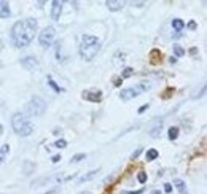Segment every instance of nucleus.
Here are the masks:
<instances>
[{"label":"nucleus","mask_w":207,"mask_h":194,"mask_svg":"<svg viewBox=\"0 0 207 194\" xmlns=\"http://www.w3.org/2000/svg\"><path fill=\"white\" fill-rule=\"evenodd\" d=\"M51 161H53V162H59V161H61V154L53 156V158H51Z\"/></svg>","instance_id":"obj_28"},{"label":"nucleus","mask_w":207,"mask_h":194,"mask_svg":"<svg viewBox=\"0 0 207 194\" xmlns=\"http://www.w3.org/2000/svg\"><path fill=\"white\" fill-rule=\"evenodd\" d=\"M151 194H161V191H153Z\"/></svg>","instance_id":"obj_35"},{"label":"nucleus","mask_w":207,"mask_h":194,"mask_svg":"<svg viewBox=\"0 0 207 194\" xmlns=\"http://www.w3.org/2000/svg\"><path fill=\"white\" fill-rule=\"evenodd\" d=\"M54 146H56V148H66V146H67V142L64 140V138H59V140L54 143Z\"/></svg>","instance_id":"obj_23"},{"label":"nucleus","mask_w":207,"mask_h":194,"mask_svg":"<svg viewBox=\"0 0 207 194\" xmlns=\"http://www.w3.org/2000/svg\"><path fill=\"white\" fill-rule=\"evenodd\" d=\"M8 151H10V146L8 145H3L2 148H0V164L5 161V156H6V153H8Z\"/></svg>","instance_id":"obj_19"},{"label":"nucleus","mask_w":207,"mask_h":194,"mask_svg":"<svg viewBox=\"0 0 207 194\" xmlns=\"http://www.w3.org/2000/svg\"><path fill=\"white\" fill-rule=\"evenodd\" d=\"M158 156H159V153L156 151V149H148L147 151V161H155Z\"/></svg>","instance_id":"obj_18"},{"label":"nucleus","mask_w":207,"mask_h":194,"mask_svg":"<svg viewBox=\"0 0 207 194\" xmlns=\"http://www.w3.org/2000/svg\"><path fill=\"white\" fill-rule=\"evenodd\" d=\"M83 97L86 99V100H89V102H100L102 92H100V91H84Z\"/></svg>","instance_id":"obj_8"},{"label":"nucleus","mask_w":207,"mask_h":194,"mask_svg":"<svg viewBox=\"0 0 207 194\" xmlns=\"http://www.w3.org/2000/svg\"><path fill=\"white\" fill-rule=\"evenodd\" d=\"M84 158H86V154H84V153H80V154H75L72 158V162H80V161H83Z\"/></svg>","instance_id":"obj_22"},{"label":"nucleus","mask_w":207,"mask_h":194,"mask_svg":"<svg viewBox=\"0 0 207 194\" xmlns=\"http://www.w3.org/2000/svg\"><path fill=\"white\" fill-rule=\"evenodd\" d=\"M37 27L38 22L33 18H27L24 21L16 22L11 27V40L18 48H24V46L30 45L33 40V35L37 33Z\"/></svg>","instance_id":"obj_1"},{"label":"nucleus","mask_w":207,"mask_h":194,"mask_svg":"<svg viewBox=\"0 0 207 194\" xmlns=\"http://www.w3.org/2000/svg\"><path fill=\"white\" fill-rule=\"evenodd\" d=\"M174 185H175V188L178 189V193H180V194H188V193H186V186H185V181H183V180L175 178L174 180Z\"/></svg>","instance_id":"obj_14"},{"label":"nucleus","mask_w":207,"mask_h":194,"mask_svg":"<svg viewBox=\"0 0 207 194\" xmlns=\"http://www.w3.org/2000/svg\"><path fill=\"white\" fill-rule=\"evenodd\" d=\"M121 84V78H116V80H115V86H120Z\"/></svg>","instance_id":"obj_31"},{"label":"nucleus","mask_w":207,"mask_h":194,"mask_svg":"<svg viewBox=\"0 0 207 194\" xmlns=\"http://www.w3.org/2000/svg\"><path fill=\"white\" fill-rule=\"evenodd\" d=\"M105 5H107V8L110 10V11H120V10L124 6V2H118V0H108V2H105Z\"/></svg>","instance_id":"obj_10"},{"label":"nucleus","mask_w":207,"mask_h":194,"mask_svg":"<svg viewBox=\"0 0 207 194\" xmlns=\"http://www.w3.org/2000/svg\"><path fill=\"white\" fill-rule=\"evenodd\" d=\"M2 132H3V126L0 124V135H2Z\"/></svg>","instance_id":"obj_34"},{"label":"nucleus","mask_w":207,"mask_h":194,"mask_svg":"<svg viewBox=\"0 0 207 194\" xmlns=\"http://www.w3.org/2000/svg\"><path fill=\"white\" fill-rule=\"evenodd\" d=\"M10 15H11V11H10L8 2H3V0H0V18L5 19V18H8Z\"/></svg>","instance_id":"obj_12"},{"label":"nucleus","mask_w":207,"mask_h":194,"mask_svg":"<svg viewBox=\"0 0 207 194\" xmlns=\"http://www.w3.org/2000/svg\"><path fill=\"white\" fill-rule=\"evenodd\" d=\"M11 126H13V131L18 135H21V137H27V135H30L33 132L32 122H30V120L24 113H15L13 115Z\"/></svg>","instance_id":"obj_3"},{"label":"nucleus","mask_w":207,"mask_h":194,"mask_svg":"<svg viewBox=\"0 0 207 194\" xmlns=\"http://www.w3.org/2000/svg\"><path fill=\"white\" fill-rule=\"evenodd\" d=\"M137 180L140 183H145V181H147V173H145V172H139L137 173Z\"/></svg>","instance_id":"obj_24"},{"label":"nucleus","mask_w":207,"mask_h":194,"mask_svg":"<svg viewBox=\"0 0 207 194\" xmlns=\"http://www.w3.org/2000/svg\"><path fill=\"white\" fill-rule=\"evenodd\" d=\"M140 92L142 91L139 88H126V89H123L120 92V97H121V100H131V99L137 97Z\"/></svg>","instance_id":"obj_6"},{"label":"nucleus","mask_w":207,"mask_h":194,"mask_svg":"<svg viewBox=\"0 0 207 194\" xmlns=\"http://www.w3.org/2000/svg\"><path fill=\"white\" fill-rule=\"evenodd\" d=\"M21 65L27 70H32V69H35V67H38V60H37L33 56H27L21 60Z\"/></svg>","instance_id":"obj_7"},{"label":"nucleus","mask_w":207,"mask_h":194,"mask_svg":"<svg viewBox=\"0 0 207 194\" xmlns=\"http://www.w3.org/2000/svg\"><path fill=\"white\" fill-rule=\"evenodd\" d=\"M51 18L54 21H59V16H61V11H62V2H57V0H54L51 3Z\"/></svg>","instance_id":"obj_9"},{"label":"nucleus","mask_w":207,"mask_h":194,"mask_svg":"<svg viewBox=\"0 0 207 194\" xmlns=\"http://www.w3.org/2000/svg\"><path fill=\"white\" fill-rule=\"evenodd\" d=\"M167 137H169V140H175V138L178 137V127H175V126L169 127V131H167Z\"/></svg>","instance_id":"obj_15"},{"label":"nucleus","mask_w":207,"mask_h":194,"mask_svg":"<svg viewBox=\"0 0 207 194\" xmlns=\"http://www.w3.org/2000/svg\"><path fill=\"white\" fill-rule=\"evenodd\" d=\"M161 129H162V120H156L153 122V126L150 127V135H153V137H159V134H161Z\"/></svg>","instance_id":"obj_11"},{"label":"nucleus","mask_w":207,"mask_h":194,"mask_svg":"<svg viewBox=\"0 0 207 194\" xmlns=\"http://www.w3.org/2000/svg\"><path fill=\"white\" fill-rule=\"evenodd\" d=\"M100 49V43L94 35H83L80 45V54L84 60H93Z\"/></svg>","instance_id":"obj_2"},{"label":"nucleus","mask_w":207,"mask_h":194,"mask_svg":"<svg viewBox=\"0 0 207 194\" xmlns=\"http://www.w3.org/2000/svg\"><path fill=\"white\" fill-rule=\"evenodd\" d=\"M169 62H171V64H175V62H177V59H175V57H171V59H169Z\"/></svg>","instance_id":"obj_32"},{"label":"nucleus","mask_w":207,"mask_h":194,"mask_svg":"<svg viewBox=\"0 0 207 194\" xmlns=\"http://www.w3.org/2000/svg\"><path fill=\"white\" fill-rule=\"evenodd\" d=\"M78 194H93V193H89V191H83V193H78Z\"/></svg>","instance_id":"obj_33"},{"label":"nucleus","mask_w":207,"mask_h":194,"mask_svg":"<svg viewBox=\"0 0 207 194\" xmlns=\"http://www.w3.org/2000/svg\"><path fill=\"white\" fill-rule=\"evenodd\" d=\"M132 73H134V70H132L131 67H126V69L123 70V73H121V80H123V78H129V76H132Z\"/></svg>","instance_id":"obj_21"},{"label":"nucleus","mask_w":207,"mask_h":194,"mask_svg":"<svg viewBox=\"0 0 207 194\" xmlns=\"http://www.w3.org/2000/svg\"><path fill=\"white\" fill-rule=\"evenodd\" d=\"M99 173V169L97 170H91V172H88L86 175H83V177H80V180H78V183H84V181H89V180H93L94 177Z\"/></svg>","instance_id":"obj_13"},{"label":"nucleus","mask_w":207,"mask_h":194,"mask_svg":"<svg viewBox=\"0 0 207 194\" xmlns=\"http://www.w3.org/2000/svg\"><path fill=\"white\" fill-rule=\"evenodd\" d=\"M48 83H49V86H51L53 89L56 91V92H61V91H62V88H59V86H57V84L54 83V80H53L51 76H49V75H48Z\"/></svg>","instance_id":"obj_20"},{"label":"nucleus","mask_w":207,"mask_h":194,"mask_svg":"<svg viewBox=\"0 0 207 194\" xmlns=\"http://www.w3.org/2000/svg\"><path fill=\"white\" fill-rule=\"evenodd\" d=\"M26 110H27V113L32 115V116H40V115L46 110V102L43 100L42 97L35 96V97L30 99V102L26 105Z\"/></svg>","instance_id":"obj_4"},{"label":"nucleus","mask_w":207,"mask_h":194,"mask_svg":"<svg viewBox=\"0 0 207 194\" xmlns=\"http://www.w3.org/2000/svg\"><path fill=\"white\" fill-rule=\"evenodd\" d=\"M172 27H174L175 30H177V32H180V30L183 29V27H185V22L182 21V19H174V21H172Z\"/></svg>","instance_id":"obj_16"},{"label":"nucleus","mask_w":207,"mask_h":194,"mask_svg":"<svg viewBox=\"0 0 207 194\" xmlns=\"http://www.w3.org/2000/svg\"><path fill=\"white\" fill-rule=\"evenodd\" d=\"M54 27L51 26H48V27H45V29L40 32V35H38V42H40V45L43 46V48H49L51 46V42H53V38H54Z\"/></svg>","instance_id":"obj_5"},{"label":"nucleus","mask_w":207,"mask_h":194,"mask_svg":"<svg viewBox=\"0 0 207 194\" xmlns=\"http://www.w3.org/2000/svg\"><path fill=\"white\" fill-rule=\"evenodd\" d=\"M140 153H142V148H137V149H135L134 153H132V156H131V158H132V159L139 158V154H140Z\"/></svg>","instance_id":"obj_26"},{"label":"nucleus","mask_w":207,"mask_h":194,"mask_svg":"<svg viewBox=\"0 0 207 194\" xmlns=\"http://www.w3.org/2000/svg\"><path fill=\"white\" fill-rule=\"evenodd\" d=\"M188 27H190V29H196V22H194V21H191V22L188 24Z\"/></svg>","instance_id":"obj_30"},{"label":"nucleus","mask_w":207,"mask_h":194,"mask_svg":"<svg viewBox=\"0 0 207 194\" xmlns=\"http://www.w3.org/2000/svg\"><path fill=\"white\" fill-rule=\"evenodd\" d=\"M144 189H137V191H121V194H142Z\"/></svg>","instance_id":"obj_25"},{"label":"nucleus","mask_w":207,"mask_h":194,"mask_svg":"<svg viewBox=\"0 0 207 194\" xmlns=\"http://www.w3.org/2000/svg\"><path fill=\"white\" fill-rule=\"evenodd\" d=\"M147 108H148V104H145V105H142V107H140V108H139V113H144V111H145V110H147Z\"/></svg>","instance_id":"obj_29"},{"label":"nucleus","mask_w":207,"mask_h":194,"mask_svg":"<svg viewBox=\"0 0 207 194\" xmlns=\"http://www.w3.org/2000/svg\"><path fill=\"white\" fill-rule=\"evenodd\" d=\"M164 191L166 193H172V185H169V183H166V185H164Z\"/></svg>","instance_id":"obj_27"},{"label":"nucleus","mask_w":207,"mask_h":194,"mask_svg":"<svg viewBox=\"0 0 207 194\" xmlns=\"http://www.w3.org/2000/svg\"><path fill=\"white\" fill-rule=\"evenodd\" d=\"M172 48H174V54H175L177 57H182L183 54H185V49H183L182 46L178 45V43H174V46H172Z\"/></svg>","instance_id":"obj_17"}]
</instances>
